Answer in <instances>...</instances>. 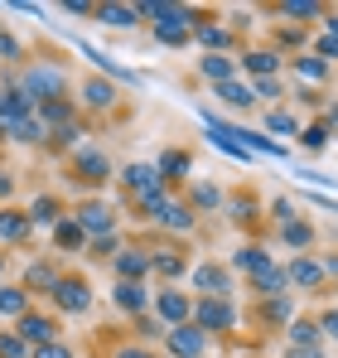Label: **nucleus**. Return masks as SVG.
I'll return each mask as SVG.
<instances>
[{"instance_id": "obj_7", "label": "nucleus", "mask_w": 338, "mask_h": 358, "mask_svg": "<svg viewBox=\"0 0 338 358\" xmlns=\"http://www.w3.org/2000/svg\"><path fill=\"white\" fill-rule=\"evenodd\" d=\"M24 117H34V102L20 92V83H5L0 87V141H5V131L15 121H24Z\"/></svg>"}, {"instance_id": "obj_33", "label": "nucleus", "mask_w": 338, "mask_h": 358, "mask_svg": "<svg viewBox=\"0 0 338 358\" xmlns=\"http://www.w3.org/2000/svg\"><path fill=\"white\" fill-rule=\"evenodd\" d=\"M29 223H49V228H58V223H63V208H58V199L39 194V199H34V208H29Z\"/></svg>"}, {"instance_id": "obj_30", "label": "nucleus", "mask_w": 338, "mask_h": 358, "mask_svg": "<svg viewBox=\"0 0 338 358\" xmlns=\"http://www.w3.org/2000/svg\"><path fill=\"white\" fill-rule=\"evenodd\" d=\"M193 39L203 44V54H223L227 44H232V34H227L223 24H198V29H193Z\"/></svg>"}, {"instance_id": "obj_13", "label": "nucleus", "mask_w": 338, "mask_h": 358, "mask_svg": "<svg viewBox=\"0 0 338 358\" xmlns=\"http://www.w3.org/2000/svg\"><path fill=\"white\" fill-rule=\"evenodd\" d=\"M193 286H198L203 296L227 300V291H232V276H227V266H213V262H203V266H193Z\"/></svg>"}, {"instance_id": "obj_38", "label": "nucleus", "mask_w": 338, "mask_h": 358, "mask_svg": "<svg viewBox=\"0 0 338 358\" xmlns=\"http://www.w3.org/2000/svg\"><path fill=\"white\" fill-rule=\"evenodd\" d=\"M281 15H285V20H319V15H324V5H314V0H285Z\"/></svg>"}, {"instance_id": "obj_32", "label": "nucleus", "mask_w": 338, "mask_h": 358, "mask_svg": "<svg viewBox=\"0 0 338 358\" xmlns=\"http://www.w3.org/2000/svg\"><path fill=\"white\" fill-rule=\"evenodd\" d=\"M24 286H29V291H49V296H54V286H58V271L49 266V262H34V266L24 271Z\"/></svg>"}, {"instance_id": "obj_35", "label": "nucleus", "mask_w": 338, "mask_h": 358, "mask_svg": "<svg viewBox=\"0 0 338 358\" xmlns=\"http://www.w3.org/2000/svg\"><path fill=\"white\" fill-rule=\"evenodd\" d=\"M281 238H285V247H295V252H304V247L314 242V228L295 218V223H285V228H281Z\"/></svg>"}, {"instance_id": "obj_12", "label": "nucleus", "mask_w": 338, "mask_h": 358, "mask_svg": "<svg viewBox=\"0 0 338 358\" xmlns=\"http://www.w3.org/2000/svg\"><path fill=\"white\" fill-rule=\"evenodd\" d=\"M107 175H112V165H107L102 150H78V160H73V179L78 184H102Z\"/></svg>"}, {"instance_id": "obj_54", "label": "nucleus", "mask_w": 338, "mask_h": 358, "mask_svg": "<svg viewBox=\"0 0 338 358\" xmlns=\"http://www.w3.org/2000/svg\"><path fill=\"white\" fill-rule=\"evenodd\" d=\"M285 358H324V349H285Z\"/></svg>"}, {"instance_id": "obj_22", "label": "nucleus", "mask_w": 338, "mask_h": 358, "mask_svg": "<svg viewBox=\"0 0 338 358\" xmlns=\"http://www.w3.org/2000/svg\"><path fill=\"white\" fill-rule=\"evenodd\" d=\"M247 73H256V78H276V68H281V54L276 49H251L247 59H237Z\"/></svg>"}, {"instance_id": "obj_9", "label": "nucleus", "mask_w": 338, "mask_h": 358, "mask_svg": "<svg viewBox=\"0 0 338 358\" xmlns=\"http://www.w3.org/2000/svg\"><path fill=\"white\" fill-rule=\"evenodd\" d=\"M155 310H160V320H165L169 329L193 320V300L184 296V291H160V296H155Z\"/></svg>"}, {"instance_id": "obj_36", "label": "nucleus", "mask_w": 338, "mask_h": 358, "mask_svg": "<svg viewBox=\"0 0 338 358\" xmlns=\"http://www.w3.org/2000/svg\"><path fill=\"white\" fill-rule=\"evenodd\" d=\"M150 266H155L160 276H169V281L184 276V257H179V252H150Z\"/></svg>"}, {"instance_id": "obj_26", "label": "nucleus", "mask_w": 338, "mask_h": 358, "mask_svg": "<svg viewBox=\"0 0 338 358\" xmlns=\"http://www.w3.org/2000/svg\"><path fill=\"white\" fill-rule=\"evenodd\" d=\"M251 286H256L266 300H271V296H285V291H290V271H285V266H271V271L251 276Z\"/></svg>"}, {"instance_id": "obj_4", "label": "nucleus", "mask_w": 338, "mask_h": 358, "mask_svg": "<svg viewBox=\"0 0 338 358\" xmlns=\"http://www.w3.org/2000/svg\"><path fill=\"white\" fill-rule=\"evenodd\" d=\"M54 305L63 310V315H87V310H92V286H87L82 276H58Z\"/></svg>"}, {"instance_id": "obj_47", "label": "nucleus", "mask_w": 338, "mask_h": 358, "mask_svg": "<svg viewBox=\"0 0 338 358\" xmlns=\"http://www.w3.org/2000/svg\"><path fill=\"white\" fill-rule=\"evenodd\" d=\"M34 358H73V349H68V344H39V349H34Z\"/></svg>"}, {"instance_id": "obj_39", "label": "nucleus", "mask_w": 338, "mask_h": 358, "mask_svg": "<svg viewBox=\"0 0 338 358\" xmlns=\"http://www.w3.org/2000/svg\"><path fill=\"white\" fill-rule=\"evenodd\" d=\"M266 131H271V136H300V126H295V117H290L285 107L266 112Z\"/></svg>"}, {"instance_id": "obj_57", "label": "nucleus", "mask_w": 338, "mask_h": 358, "mask_svg": "<svg viewBox=\"0 0 338 358\" xmlns=\"http://www.w3.org/2000/svg\"><path fill=\"white\" fill-rule=\"evenodd\" d=\"M324 24H329V34H338V15H324Z\"/></svg>"}, {"instance_id": "obj_29", "label": "nucleus", "mask_w": 338, "mask_h": 358, "mask_svg": "<svg viewBox=\"0 0 338 358\" xmlns=\"http://www.w3.org/2000/svg\"><path fill=\"white\" fill-rule=\"evenodd\" d=\"M319 324L314 320H290V349H319Z\"/></svg>"}, {"instance_id": "obj_1", "label": "nucleus", "mask_w": 338, "mask_h": 358, "mask_svg": "<svg viewBox=\"0 0 338 358\" xmlns=\"http://www.w3.org/2000/svg\"><path fill=\"white\" fill-rule=\"evenodd\" d=\"M121 184H126V194H131L145 213H155V203L165 199V179H160L155 165H126V170H121Z\"/></svg>"}, {"instance_id": "obj_31", "label": "nucleus", "mask_w": 338, "mask_h": 358, "mask_svg": "<svg viewBox=\"0 0 338 358\" xmlns=\"http://www.w3.org/2000/svg\"><path fill=\"white\" fill-rule=\"evenodd\" d=\"M54 242L63 247V252H82V247H87V233H82L73 218H63V223L54 228Z\"/></svg>"}, {"instance_id": "obj_21", "label": "nucleus", "mask_w": 338, "mask_h": 358, "mask_svg": "<svg viewBox=\"0 0 338 358\" xmlns=\"http://www.w3.org/2000/svg\"><path fill=\"white\" fill-rule=\"evenodd\" d=\"M24 238H29V213L0 208V242H24Z\"/></svg>"}, {"instance_id": "obj_14", "label": "nucleus", "mask_w": 338, "mask_h": 358, "mask_svg": "<svg viewBox=\"0 0 338 358\" xmlns=\"http://www.w3.org/2000/svg\"><path fill=\"white\" fill-rule=\"evenodd\" d=\"M232 266H237V271H247V276H261V271H271L276 262H271V252H266V247H256V242H251V247H237V252H232Z\"/></svg>"}, {"instance_id": "obj_55", "label": "nucleus", "mask_w": 338, "mask_h": 358, "mask_svg": "<svg viewBox=\"0 0 338 358\" xmlns=\"http://www.w3.org/2000/svg\"><path fill=\"white\" fill-rule=\"evenodd\" d=\"M116 358H155V354H145V349H116Z\"/></svg>"}, {"instance_id": "obj_42", "label": "nucleus", "mask_w": 338, "mask_h": 358, "mask_svg": "<svg viewBox=\"0 0 338 358\" xmlns=\"http://www.w3.org/2000/svg\"><path fill=\"white\" fill-rule=\"evenodd\" d=\"M223 203V189L218 184H193V203L189 208H218Z\"/></svg>"}, {"instance_id": "obj_37", "label": "nucleus", "mask_w": 338, "mask_h": 358, "mask_svg": "<svg viewBox=\"0 0 338 358\" xmlns=\"http://www.w3.org/2000/svg\"><path fill=\"white\" fill-rule=\"evenodd\" d=\"M227 218H232V223H251V218H256V199H251V194L227 199Z\"/></svg>"}, {"instance_id": "obj_20", "label": "nucleus", "mask_w": 338, "mask_h": 358, "mask_svg": "<svg viewBox=\"0 0 338 358\" xmlns=\"http://www.w3.org/2000/svg\"><path fill=\"white\" fill-rule=\"evenodd\" d=\"M5 141H20V145H39V141H49V126L39 117H24V121H15L10 131H5Z\"/></svg>"}, {"instance_id": "obj_25", "label": "nucleus", "mask_w": 338, "mask_h": 358, "mask_svg": "<svg viewBox=\"0 0 338 358\" xmlns=\"http://www.w3.org/2000/svg\"><path fill=\"white\" fill-rule=\"evenodd\" d=\"M0 315H5V320L29 315V291H24V286H0Z\"/></svg>"}, {"instance_id": "obj_40", "label": "nucleus", "mask_w": 338, "mask_h": 358, "mask_svg": "<svg viewBox=\"0 0 338 358\" xmlns=\"http://www.w3.org/2000/svg\"><path fill=\"white\" fill-rule=\"evenodd\" d=\"M329 136H334V131H329V121H314V126H304V131H300L304 150H324V145H329Z\"/></svg>"}, {"instance_id": "obj_11", "label": "nucleus", "mask_w": 338, "mask_h": 358, "mask_svg": "<svg viewBox=\"0 0 338 358\" xmlns=\"http://www.w3.org/2000/svg\"><path fill=\"white\" fill-rule=\"evenodd\" d=\"M150 218H155V223H165V228H174V233H193V208H189V203H179V199H160Z\"/></svg>"}, {"instance_id": "obj_48", "label": "nucleus", "mask_w": 338, "mask_h": 358, "mask_svg": "<svg viewBox=\"0 0 338 358\" xmlns=\"http://www.w3.org/2000/svg\"><path fill=\"white\" fill-rule=\"evenodd\" d=\"M319 59H324V63H329V59H338V34H329V29L319 34Z\"/></svg>"}, {"instance_id": "obj_24", "label": "nucleus", "mask_w": 338, "mask_h": 358, "mask_svg": "<svg viewBox=\"0 0 338 358\" xmlns=\"http://www.w3.org/2000/svg\"><path fill=\"white\" fill-rule=\"evenodd\" d=\"M198 68H203V78H208L213 87H218V83H232V78H237V59H227V54H208V59L198 63Z\"/></svg>"}, {"instance_id": "obj_5", "label": "nucleus", "mask_w": 338, "mask_h": 358, "mask_svg": "<svg viewBox=\"0 0 338 358\" xmlns=\"http://www.w3.org/2000/svg\"><path fill=\"white\" fill-rule=\"evenodd\" d=\"M165 344L174 358H203L208 354V334L189 320V324H174V329H165Z\"/></svg>"}, {"instance_id": "obj_27", "label": "nucleus", "mask_w": 338, "mask_h": 358, "mask_svg": "<svg viewBox=\"0 0 338 358\" xmlns=\"http://www.w3.org/2000/svg\"><path fill=\"white\" fill-rule=\"evenodd\" d=\"M155 170H160V179L169 184V179H184V175H189V170H193V160H189V150H165Z\"/></svg>"}, {"instance_id": "obj_50", "label": "nucleus", "mask_w": 338, "mask_h": 358, "mask_svg": "<svg viewBox=\"0 0 338 358\" xmlns=\"http://www.w3.org/2000/svg\"><path fill=\"white\" fill-rule=\"evenodd\" d=\"M0 59H20V39L0 29Z\"/></svg>"}, {"instance_id": "obj_53", "label": "nucleus", "mask_w": 338, "mask_h": 358, "mask_svg": "<svg viewBox=\"0 0 338 358\" xmlns=\"http://www.w3.org/2000/svg\"><path fill=\"white\" fill-rule=\"evenodd\" d=\"M10 194H15V175H10V170H0V199H10Z\"/></svg>"}, {"instance_id": "obj_28", "label": "nucleus", "mask_w": 338, "mask_h": 358, "mask_svg": "<svg viewBox=\"0 0 338 358\" xmlns=\"http://www.w3.org/2000/svg\"><path fill=\"white\" fill-rule=\"evenodd\" d=\"M97 20L112 24V29H131V24L140 20V10H135V5H97Z\"/></svg>"}, {"instance_id": "obj_19", "label": "nucleus", "mask_w": 338, "mask_h": 358, "mask_svg": "<svg viewBox=\"0 0 338 358\" xmlns=\"http://www.w3.org/2000/svg\"><path fill=\"white\" fill-rule=\"evenodd\" d=\"M112 300L121 305V310H131V315H140V310L150 305V296H145V286H140V281H116Z\"/></svg>"}, {"instance_id": "obj_41", "label": "nucleus", "mask_w": 338, "mask_h": 358, "mask_svg": "<svg viewBox=\"0 0 338 358\" xmlns=\"http://www.w3.org/2000/svg\"><path fill=\"white\" fill-rule=\"evenodd\" d=\"M261 315H266L271 324H285V320H295V305H290V296H271Z\"/></svg>"}, {"instance_id": "obj_51", "label": "nucleus", "mask_w": 338, "mask_h": 358, "mask_svg": "<svg viewBox=\"0 0 338 358\" xmlns=\"http://www.w3.org/2000/svg\"><path fill=\"white\" fill-rule=\"evenodd\" d=\"M319 329H324L329 339H338V310H324V320H319Z\"/></svg>"}, {"instance_id": "obj_49", "label": "nucleus", "mask_w": 338, "mask_h": 358, "mask_svg": "<svg viewBox=\"0 0 338 358\" xmlns=\"http://www.w3.org/2000/svg\"><path fill=\"white\" fill-rule=\"evenodd\" d=\"M251 92H256V97H281V83H276V78H256Z\"/></svg>"}, {"instance_id": "obj_58", "label": "nucleus", "mask_w": 338, "mask_h": 358, "mask_svg": "<svg viewBox=\"0 0 338 358\" xmlns=\"http://www.w3.org/2000/svg\"><path fill=\"white\" fill-rule=\"evenodd\" d=\"M334 126H338V102L329 107V131H334Z\"/></svg>"}, {"instance_id": "obj_3", "label": "nucleus", "mask_w": 338, "mask_h": 358, "mask_svg": "<svg viewBox=\"0 0 338 358\" xmlns=\"http://www.w3.org/2000/svg\"><path fill=\"white\" fill-rule=\"evenodd\" d=\"M193 324H198L203 334H227V329H237V310H232V300L203 296L193 305Z\"/></svg>"}, {"instance_id": "obj_56", "label": "nucleus", "mask_w": 338, "mask_h": 358, "mask_svg": "<svg viewBox=\"0 0 338 358\" xmlns=\"http://www.w3.org/2000/svg\"><path fill=\"white\" fill-rule=\"evenodd\" d=\"M324 276H338V257H329V262H324Z\"/></svg>"}, {"instance_id": "obj_17", "label": "nucleus", "mask_w": 338, "mask_h": 358, "mask_svg": "<svg viewBox=\"0 0 338 358\" xmlns=\"http://www.w3.org/2000/svg\"><path fill=\"white\" fill-rule=\"evenodd\" d=\"M82 102L92 107V112H112L116 107V87L107 78H87V87H82Z\"/></svg>"}, {"instance_id": "obj_44", "label": "nucleus", "mask_w": 338, "mask_h": 358, "mask_svg": "<svg viewBox=\"0 0 338 358\" xmlns=\"http://www.w3.org/2000/svg\"><path fill=\"white\" fill-rule=\"evenodd\" d=\"M87 252H92V257H116V252H121V238H116V233L92 238V242H87Z\"/></svg>"}, {"instance_id": "obj_2", "label": "nucleus", "mask_w": 338, "mask_h": 358, "mask_svg": "<svg viewBox=\"0 0 338 358\" xmlns=\"http://www.w3.org/2000/svg\"><path fill=\"white\" fill-rule=\"evenodd\" d=\"M20 92L39 107V102H54V97H63V68H54V63H34L24 78H20Z\"/></svg>"}, {"instance_id": "obj_46", "label": "nucleus", "mask_w": 338, "mask_h": 358, "mask_svg": "<svg viewBox=\"0 0 338 358\" xmlns=\"http://www.w3.org/2000/svg\"><path fill=\"white\" fill-rule=\"evenodd\" d=\"M271 213H276V223H295V218H300V213H295V203H290V199H276V203H271Z\"/></svg>"}, {"instance_id": "obj_45", "label": "nucleus", "mask_w": 338, "mask_h": 358, "mask_svg": "<svg viewBox=\"0 0 338 358\" xmlns=\"http://www.w3.org/2000/svg\"><path fill=\"white\" fill-rule=\"evenodd\" d=\"M49 141H54V145H78V141H82V126L73 121V126H63V131H54Z\"/></svg>"}, {"instance_id": "obj_34", "label": "nucleus", "mask_w": 338, "mask_h": 358, "mask_svg": "<svg viewBox=\"0 0 338 358\" xmlns=\"http://www.w3.org/2000/svg\"><path fill=\"white\" fill-rule=\"evenodd\" d=\"M295 73H300L304 83H324V78H329V63L319 59V54H300V59H295Z\"/></svg>"}, {"instance_id": "obj_10", "label": "nucleus", "mask_w": 338, "mask_h": 358, "mask_svg": "<svg viewBox=\"0 0 338 358\" xmlns=\"http://www.w3.org/2000/svg\"><path fill=\"white\" fill-rule=\"evenodd\" d=\"M15 334L29 344V349H39V344H54L58 324L49 320V315H20V324H15Z\"/></svg>"}, {"instance_id": "obj_43", "label": "nucleus", "mask_w": 338, "mask_h": 358, "mask_svg": "<svg viewBox=\"0 0 338 358\" xmlns=\"http://www.w3.org/2000/svg\"><path fill=\"white\" fill-rule=\"evenodd\" d=\"M0 358H34V349L20 334H0Z\"/></svg>"}, {"instance_id": "obj_18", "label": "nucleus", "mask_w": 338, "mask_h": 358, "mask_svg": "<svg viewBox=\"0 0 338 358\" xmlns=\"http://www.w3.org/2000/svg\"><path fill=\"white\" fill-rule=\"evenodd\" d=\"M34 117L44 121V126H49V136H54V131H63V126H73V107H68L63 97H54V102H39V107H34Z\"/></svg>"}, {"instance_id": "obj_59", "label": "nucleus", "mask_w": 338, "mask_h": 358, "mask_svg": "<svg viewBox=\"0 0 338 358\" xmlns=\"http://www.w3.org/2000/svg\"><path fill=\"white\" fill-rule=\"evenodd\" d=\"M0 271H5V257H0Z\"/></svg>"}, {"instance_id": "obj_23", "label": "nucleus", "mask_w": 338, "mask_h": 358, "mask_svg": "<svg viewBox=\"0 0 338 358\" xmlns=\"http://www.w3.org/2000/svg\"><path fill=\"white\" fill-rule=\"evenodd\" d=\"M218 97H223L227 107H237V112H247V107L256 102L251 83H242V78H232V83H218Z\"/></svg>"}, {"instance_id": "obj_15", "label": "nucleus", "mask_w": 338, "mask_h": 358, "mask_svg": "<svg viewBox=\"0 0 338 358\" xmlns=\"http://www.w3.org/2000/svg\"><path fill=\"white\" fill-rule=\"evenodd\" d=\"M285 271H290V286H304V291L324 286V262H314V257H295Z\"/></svg>"}, {"instance_id": "obj_6", "label": "nucleus", "mask_w": 338, "mask_h": 358, "mask_svg": "<svg viewBox=\"0 0 338 358\" xmlns=\"http://www.w3.org/2000/svg\"><path fill=\"white\" fill-rule=\"evenodd\" d=\"M73 223L87 233V242L116 233V218H112V208H107V203H78V208H73Z\"/></svg>"}, {"instance_id": "obj_16", "label": "nucleus", "mask_w": 338, "mask_h": 358, "mask_svg": "<svg viewBox=\"0 0 338 358\" xmlns=\"http://www.w3.org/2000/svg\"><path fill=\"white\" fill-rule=\"evenodd\" d=\"M78 49H82L87 59L97 63V68H107V73H112L116 83H131V87H140V73H131V68H121V63H116L112 54H102V49H92V44H82V39H78Z\"/></svg>"}, {"instance_id": "obj_8", "label": "nucleus", "mask_w": 338, "mask_h": 358, "mask_svg": "<svg viewBox=\"0 0 338 358\" xmlns=\"http://www.w3.org/2000/svg\"><path fill=\"white\" fill-rule=\"evenodd\" d=\"M112 266H116V281H140V276H150V271H155L145 247H121V252L112 257Z\"/></svg>"}, {"instance_id": "obj_52", "label": "nucleus", "mask_w": 338, "mask_h": 358, "mask_svg": "<svg viewBox=\"0 0 338 358\" xmlns=\"http://www.w3.org/2000/svg\"><path fill=\"white\" fill-rule=\"evenodd\" d=\"M63 10H68V15H97V5H87V0H68Z\"/></svg>"}]
</instances>
